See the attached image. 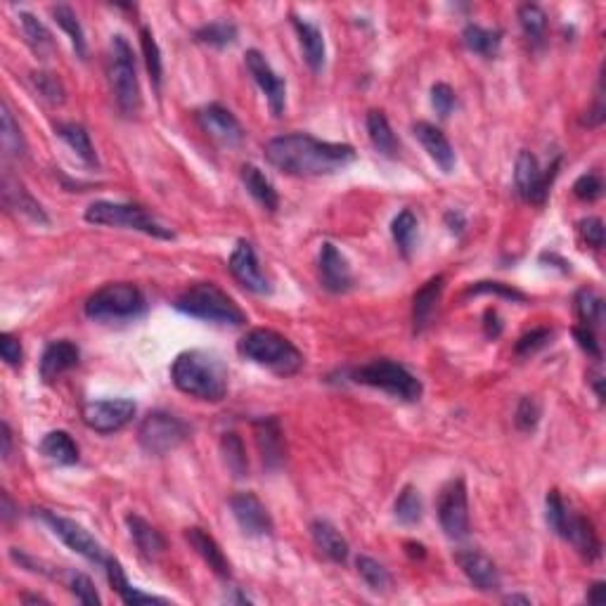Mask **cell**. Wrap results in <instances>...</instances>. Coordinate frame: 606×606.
I'll list each match as a JSON object with an SVG mask.
<instances>
[{"instance_id":"obj_1","label":"cell","mask_w":606,"mask_h":606,"mask_svg":"<svg viewBox=\"0 0 606 606\" xmlns=\"http://www.w3.org/2000/svg\"><path fill=\"white\" fill-rule=\"evenodd\" d=\"M265 159L289 176H330L355 159V149L306 133H289L265 145Z\"/></svg>"},{"instance_id":"obj_2","label":"cell","mask_w":606,"mask_h":606,"mask_svg":"<svg viewBox=\"0 0 606 606\" xmlns=\"http://www.w3.org/2000/svg\"><path fill=\"white\" fill-rule=\"evenodd\" d=\"M171 380L178 391L197 400L218 403L227 393L226 362L207 351H185L173 361Z\"/></svg>"},{"instance_id":"obj_3","label":"cell","mask_w":606,"mask_h":606,"mask_svg":"<svg viewBox=\"0 0 606 606\" xmlns=\"http://www.w3.org/2000/svg\"><path fill=\"white\" fill-rule=\"evenodd\" d=\"M237 351L246 361L256 362L265 370H273L282 377H292L303 368V353L287 337L277 334L275 330H264V327L252 330L239 339Z\"/></svg>"},{"instance_id":"obj_4","label":"cell","mask_w":606,"mask_h":606,"mask_svg":"<svg viewBox=\"0 0 606 606\" xmlns=\"http://www.w3.org/2000/svg\"><path fill=\"white\" fill-rule=\"evenodd\" d=\"M173 306L185 315L216 325H245L246 313L214 282H197L180 292Z\"/></svg>"},{"instance_id":"obj_5","label":"cell","mask_w":606,"mask_h":606,"mask_svg":"<svg viewBox=\"0 0 606 606\" xmlns=\"http://www.w3.org/2000/svg\"><path fill=\"white\" fill-rule=\"evenodd\" d=\"M148 311V301L140 289L130 282L104 284L95 294L88 296L86 315L98 322H126L138 320Z\"/></svg>"},{"instance_id":"obj_6","label":"cell","mask_w":606,"mask_h":606,"mask_svg":"<svg viewBox=\"0 0 606 606\" xmlns=\"http://www.w3.org/2000/svg\"><path fill=\"white\" fill-rule=\"evenodd\" d=\"M110 86L117 100V107L123 117H138L142 107L140 83H138V69H135L133 48L123 36L111 38L110 45Z\"/></svg>"},{"instance_id":"obj_7","label":"cell","mask_w":606,"mask_h":606,"mask_svg":"<svg viewBox=\"0 0 606 606\" xmlns=\"http://www.w3.org/2000/svg\"><path fill=\"white\" fill-rule=\"evenodd\" d=\"M353 381L365 386H372V389H380V391L389 393L393 399L405 400V403H415V400L422 399V381L417 380L410 370L400 365V362H393L389 358H381V361H372L368 365H362L353 372Z\"/></svg>"},{"instance_id":"obj_8","label":"cell","mask_w":606,"mask_h":606,"mask_svg":"<svg viewBox=\"0 0 606 606\" xmlns=\"http://www.w3.org/2000/svg\"><path fill=\"white\" fill-rule=\"evenodd\" d=\"M86 221L92 226L104 227H126L138 230L142 235L159 239H173L171 227L161 226L142 207L135 204H117V202H95L86 208Z\"/></svg>"},{"instance_id":"obj_9","label":"cell","mask_w":606,"mask_h":606,"mask_svg":"<svg viewBox=\"0 0 606 606\" xmlns=\"http://www.w3.org/2000/svg\"><path fill=\"white\" fill-rule=\"evenodd\" d=\"M188 424L183 419H178L176 415L164 410L149 412L142 419L140 429H138V441H140L142 450L149 455H166L176 450L178 446H183L188 438Z\"/></svg>"},{"instance_id":"obj_10","label":"cell","mask_w":606,"mask_h":606,"mask_svg":"<svg viewBox=\"0 0 606 606\" xmlns=\"http://www.w3.org/2000/svg\"><path fill=\"white\" fill-rule=\"evenodd\" d=\"M559 161L552 164L550 171H540L538 159L533 157L528 149L519 152L516 157V166H515V185H516V195L528 204H538L543 207L550 195V185L557 176Z\"/></svg>"},{"instance_id":"obj_11","label":"cell","mask_w":606,"mask_h":606,"mask_svg":"<svg viewBox=\"0 0 606 606\" xmlns=\"http://www.w3.org/2000/svg\"><path fill=\"white\" fill-rule=\"evenodd\" d=\"M438 521L447 538L462 540L469 535V503L465 478H455L438 495Z\"/></svg>"},{"instance_id":"obj_12","label":"cell","mask_w":606,"mask_h":606,"mask_svg":"<svg viewBox=\"0 0 606 606\" xmlns=\"http://www.w3.org/2000/svg\"><path fill=\"white\" fill-rule=\"evenodd\" d=\"M38 516L45 521L50 526V531L55 533L57 538L69 547V550H74L76 554H81L83 559L92 563H107V557H104L102 545H100L98 540L92 538L91 533L86 528L76 524V521L67 519V516L53 515L48 509H38Z\"/></svg>"},{"instance_id":"obj_13","label":"cell","mask_w":606,"mask_h":606,"mask_svg":"<svg viewBox=\"0 0 606 606\" xmlns=\"http://www.w3.org/2000/svg\"><path fill=\"white\" fill-rule=\"evenodd\" d=\"M83 422L88 429L98 434H114L121 431L135 417V403L129 399L114 400H91L83 405Z\"/></svg>"},{"instance_id":"obj_14","label":"cell","mask_w":606,"mask_h":606,"mask_svg":"<svg viewBox=\"0 0 606 606\" xmlns=\"http://www.w3.org/2000/svg\"><path fill=\"white\" fill-rule=\"evenodd\" d=\"M227 268H230L235 280L245 289H249L254 294H270V282L264 275V270H261L256 249L252 246V242H246V239L237 242L233 256L227 261Z\"/></svg>"},{"instance_id":"obj_15","label":"cell","mask_w":606,"mask_h":606,"mask_svg":"<svg viewBox=\"0 0 606 606\" xmlns=\"http://www.w3.org/2000/svg\"><path fill=\"white\" fill-rule=\"evenodd\" d=\"M245 62L252 79L256 81V86L264 91L265 100H268L270 104V111H273L275 117H282L284 104H287V86H284V81L273 72L268 60H265L258 50H246Z\"/></svg>"},{"instance_id":"obj_16","label":"cell","mask_w":606,"mask_h":606,"mask_svg":"<svg viewBox=\"0 0 606 606\" xmlns=\"http://www.w3.org/2000/svg\"><path fill=\"white\" fill-rule=\"evenodd\" d=\"M199 119V126L204 129V133L208 138H214L216 142L227 145V148H235L239 142L245 140V130H242V123L235 119V114L230 110H226L223 104H208L204 110H199L197 114Z\"/></svg>"},{"instance_id":"obj_17","label":"cell","mask_w":606,"mask_h":606,"mask_svg":"<svg viewBox=\"0 0 606 606\" xmlns=\"http://www.w3.org/2000/svg\"><path fill=\"white\" fill-rule=\"evenodd\" d=\"M318 270H320V282L322 287L332 294H346L351 287H353V273H351V265L346 261L337 246L325 242L320 246V256H318Z\"/></svg>"},{"instance_id":"obj_18","label":"cell","mask_w":606,"mask_h":606,"mask_svg":"<svg viewBox=\"0 0 606 606\" xmlns=\"http://www.w3.org/2000/svg\"><path fill=\"white\" fill-rule=\"evenodd\" d=\"M455 562L462 569L469 582L481 592H497L500 590V571H497L495 562L486 557L484 552L478 550H459L455 554Z\"/></svg>"},{"instance_id":"obj_19","label":"cell","mask_w":606,"mask_h":606,"mask_svg":"<svg viewBox=\"0 0 606 606\" xmlns=\"http://www.w3.org/2000/svg\"><path fill=\"white\" fill-rule=\"evenodd\" d=\"M230 509L246 535H270L273 533V519H270L268 509L254 493H237L230 497Z\"/></svg>"},{"instance_id":"obj_20","label":"cell","mask_w":606,"mask_h":606,"mask_svg":"<svg viewBox=\"0 0 606 606\" xmlns=\"http://www.w3.org/2000/svg\"><path fill=\"white\" fill-rule=\"evenodd\" d=\"M254 436H256V446L261 450L264 465L268 469H277L284 462V436L277 417H264L254 422Z\"/></svg>"},{"instance_id":"obj_21","label":"cell","mask_w":606,"mask_h":606,"mask_svg":"<svg viewBox=\"0 0 606 606\" xmlns=\"http://www.w3.org/2000/svg\"><path fill=\"white\" fill-rule=\"evenodd\" d=\"M79 346L72 343L69 339H60V341L48 343V349L41 355V365H38V372H41V380L43 381H55L57 377H62L64 372H69L72 368L79 365Z\"/></svg>"},{"instance_id":"obj_22","label":"cell","mask_w":606,"mask_h":606,"mask_svg":"<svg viewBox=\"0 0 606 606\" xmlns=\"http://www.w3.org/2000/svg\"><path fill=\"white\" fill-rule=\"evenodd\" d=\"M562 538L569 540L571 545L576 547L588 562H597V559L601 557V543L600 538H597V531H594L592 521L585 519L582 515H573V512H569L566 524H563Z\"/></svg>"},{"instance_id":"obj_23","label":"cell","mask_w":606,"mask_h":606,"mask_svg":"<svg viewBox=\"0 0 606 606\" xmlns=\"http://www.w3.org/2000/svg\"><path fill=\"white\" fill-rule=\"evenodd\" d=\"M185 540L195 547L197 554L208 563V569L214 571L216 576L223 578V581H230V578H233V566L227 562L226 552L221 550V545L214 540V535H208L204 528L195 526L185 531Z\"/></svg>"},{"instance_id":"obj_24","label":"cell","mask_w":606,"mask_h":606,"mask_svg":"<svg viewBox=\"0 0 606 606\" xmlns=\"http://www.w3.org/2000/svg\"><path fill=\"white\" fill-rule=\"evenodd\" d=\"M3 202H5L7 208H13L17 214L26 216L29 221L48 226V216H45L43 207L31 197V192L26 190L24 183L10 176V173L3 176Z\"/></svg>"},{"instance_id":"obj_25","label":"cell","mask_w":606,"mask_h":606,"mask_svg":"<svg viewBox=\"0 0 606 606\" xmlns=\"http://www.w3.org/2000/svg\"><path fill=\"white\" fill-rule=\"evenodd\" d=\"M412 130H415L417 140L422 142V148L427 149V154H429L436 164L441 166V171H446V173L453 171L455 149H453V145H450V140L446 138V133H443L441 129H436L434 123H429V121L415 123V129Z\"/></svg>"},{"instance_id":"obj_26","label":"cell","mask_w":606,"mask_h":606,"mask_svg":"<svg viewBox=\"0 0 606 606\" xmlns=\"http://www.w3.org/2000/svg\"><path fill=\"white\" fill-rule=\"evenodd\" d=\"M443 275L431 277L427 284H424L419 292L412 299V325H415V334H422L427 327L431 325V320L436 315V308H438V301L443 294Z\"/></svg>"},{"instance_id":"obj_27","label":"cell","mask_w":606,"mask_h":606,"mask_svg":"<svg viewBox=\"0 0 606 606\" xmlns=\"http://www.w3.org/2000/svg\"><path fill=\"white\" fill-rule=\"evenodd\" d=\"M311 535L315 547H318L327 559H332L334 563H346V559H349V543L343 540L341 533L332 526L330 521L325 519L313 521Z\"/></svg>"},{"instance_id":"obj_28","label":"cell","mask_w":606,"mask_h":606,"mask_svg":"<svg viewBox=\"0 0 606 606\" xmlns=\"http://www.w3.org/2000/svg\"><path fill=\"white\" fill-rule=\"evenodd\" d=\"M126 526H129L130 538H133L135 547L140 550L142 557L157 559L164 554L166 540H164V535H161V533L152 526V524H148V521L138 515H129L126 516Z\"/></svg>"},{"instance_id":"obj_29","label":"cell","mask_w":606,"mask_h":606,"mask_svg":"<svg viewBox=\"0 0 606 606\" xmlns=\"http://www.w3.org/2000/svg\"><path fill=\"white\" fill-rule=\"evenodd\" d=\"M107 578H110V585L114 588V592L121 597L123 604H130V606H140V604H168L166 600H161V597H154V594H148L142 592V590L133 588L129 582V578H126V573H123L121 563L117 562V559H107Z\"/></svg>"},{"instance_id":"obj_30","label":"cell","mask_w":606,"mask_h":606,"mask_svg":"<svg viewBox=\"0 0 606 606\" xmlns=\"http://www.w3.org/2000/svg\"><path fill=\"white\" fill-rule=\"evenodd\" d=\"M292 22H294L296 34H299L301 48H303V55H306L308 67H311L313 72H322V67H325V53H327L322 31L301 17H294Z\"/></svg>"},{"instance_id":"obj_31","label":"cell","mask_w":606,"mask_h":606,"mask_svg":"<svg viewBox=\"0 0 606 606\" xmlns=\"http://www.w3.org/2000/svg\"><path fill=\"white\" fill-rule=\"evenodd\" d=\"M0 148L7 159H24L26 157V140L22 135L19 123L14 121L10 104L3 102L0 107Z\"/></svg>"},{"instance_id":"obj_32","label":"cell","mask_w":606,"mask_h":606,"mask_svg":"<svg viewBox=\"0 0 606 606\" xmlns=\"http://www.w3.org/2000/svg\"><path fill=\"white\" fill-rule=\"evenodd\" d=\"M242 183H245L249 195H252L254 199H256V202L265 208V211L275 214L277 208H280V197H277V190L273 188V183H270L268 178L258 171L256 166H252V164L242 166Z\"/></svg>"},{"instance_id":"obj_33","label":"cell","mask_w":606,"mask_h":606,"mask_svg":"<svg viewBox=\"0 0 606 606\" xmlns=\"http://www.w3.org/2000/svg\"><path fill=\"white\" fill-rule=\"evenodd\" d=\"M368 135L377 152L389 157V159H396V157H399V140H396V135H393L389 119L384 117V111H377V110L370 111Z\"/></svg>"},{"instance_id":"obj_34","label":"cell","mask_w":606,"mask_h":606,"mask_svg":"<svg viewBox=\"0 0 606 606\" xmlns=\"http://www.w3.org/2000/svg\"><path fill=\"white\" fill-rule=\"evenodd\" d=\"M41 453L57 465H76L79 462V446L67 431H50L41 441Z\"/></svg>"},{"instance_id":"obj_35","label":"cell","mask_w":606,"mask_h":606,"mask_svg":"<svg viewBox=\"0 0 606 606\" xmlns=\"http://www.w3.org/2000/svg\"><path fill=\"white\" fill-rule=\"evenodd\" d=\"M57 135H60L62 140L67 142L69 148L74 149L88 166H98V154H95V148H92L91 133H88L81 123H60V126H57Z\"/></svg>"},{"instance_id":"obj_36","label":"cell","mask_w":606,"mask_h":606,"mask_svg":"<svg viewBox=\"0 0 606 606\" xmlns=\"http://www.w3.org/2000/svg\"><path fill=\"white\" fill-rule=\"evenodd\" d=\"M462 41L472 53L484 57H493L497 55V50H500V43H503V34L500 31H490L484 29V26L478 24H467L465 31H462Z\"/></svg>"},{"instance_id":"obj_37","label":"cell","mask_w":606,"mask_h":606,"mask_svg":"<svg viewBox=\"0 0 606 606\" xmlns=\"http://www.w3.org/2000/svg\"><path fill=\"white\" fill-rule=\"evenodd\" d=\"M19 22H22V29H24V36L29 41V45L36 50L41 57H48L53 50H55V41H53V34L45 29V24L38 17H34L31 13H19Z\"/></svg>"},{"instance_id":"obj_38","label":"cell","mask_w":606,"mask_h":606,"mask_svg":"<svg viewBox=\"0 0 606 606\" xmlns=\"http://www.w3.org/2000/svg\"><path fill=\"white\" fill-rule=\"evenodd\" d=\"M519 22L524 34H526V38L531 41V45H535V48L543 45V41H545L547 36V14L543 13V7L531 5V3L521 5Z\"/></svg>"},{"instance_id":"obj_39","label":"cell","mask_w":606,"mask_h":606,"mask_svg":"<svg viewBox=\"0 0 606 606\" xmlns=\"http://www.w3.org/2000/svg\"><path fill=\"white\" fill-rule=\"evenodd\" d=\"M53 17H55L57 24L64 29V34L69 36L72 45H74L76 55L86 57L88 48H86V36H83V29H81V22L76 17V13L69 5H57L53 7Z\"/></svg>"},{"instance_id":"obj_40","label":"cell","mask_w":606,"mask_h":606,"mask_svg":"<svg viewBox=\"0 0 606 606\" xmlns=\"http://www.w3.org/2000/svg\"><path fill=\"white\" fill-rule=\"evenodd\" d=\"M576 313L582 327L594 330L601 325V318H604V301L600 294H594L592 289H581L576 296Z\"/></svg>"},{"instance_id":"obj_41","label":"cell","mask_w":606,"mask_h":606,"mask_svg":"<svg viewBox=\"0 0 606 606\" xmlns=\"http://www.w3.org/2000/svg\"><path fill=\"white\" fill-rule=\"evenodd\" d=\"M195 38L199 43L211 45V48H226V45H233L237 41V26L233 22H211V24L197 29Z\"/></svg>"},{"instance_id":"obj_42","label":"cell","mask_w":606,"mask_h":606,"mask_svg":"<svg viewBox=\"0 0 606 606\" xmlns=\"http://www.w3.org/2000/svg\"><path fill=\"white\" fill-rule=\"evenodd\" d=\"M391 235H393V242L399 245L400 254L403 256H410L412 246H415V237H417V218L412 211H400L396 218H393L391 223Z\"/></svg>"},{"instance_id":"obj_43","label":"cell","mask_w":606,"mask_h":606,"mask_svg":"<svg viewBox=\"0 0 606 606\" xmlns=\"http://www.w3.org/2000/svg\"><path fill=\"white\" fill-rule=\"evenodd\" d=\"M221 447H223V455H226L227 469H230V472H233L237 478L246 476V472H249V462H246V450H245V443H242V438H239L235 431H230V434H223Z\"/></svg>"},{"instance_id":"obj_44","label":"cell","mask_w":606,"mask_h":606,"mask_svg":"<svg viewBox=\"0 0 606 606\" xmlns=\"http://www.w3.org/2000/svg\"><path fill=\"white\" fill-rule=\"evenodd\" d=\"M355 566H358V573H361L362 581L368 582L370 590H374V592H386V590L391 588V573L377 559L358 557L355 559Z\"/></svg>"},{"instance_id":"obj_45","label":"cell","mask_w":606,"mask_h":606,"mask_svg":"<svg viewBox=\"0 0 606 606\" xmlns=\"http://www.w3.org/2000/svg\"><path fill=\"white\" fill-rule=\"evenodd\" d=\"M396 519L405 526H412L417 521L422 519V497H419V490L412 488V486H405L403 493L396 500Z\"/></svg>"},{"instance_id":"obj_46","label":"cell","mask_w":606,"mask_h":606,"mask_svg":"<svg viewBox=\"0 0 606 606\" xmlns=\"http://www.w3.org/2000/svg\"><path fill=\"white\" fill-rule=\"evenodd\" d=\"M140 45H142V55H145V64H148L149 79H152L154 88L159 91V88H161V74H164V64H161L159 45H157V41H154L152 31L140 29Z\"/></svg>"},{"instance_id":"obj_47","label":"cell","mask_w":606,"mask_h":606,"mask_svg":"<svg viewBox=\"0 0 606 606\" xmlns=\"http://www.w3.org/2000/svg\"><path fill=\"white\" fill-rule=\"evenodd\" d=\"M67 585H69V590H72V594H74L81 604H86V606H98L100 604L98 590H95V585H92V581L86 576V573L72 571V573L67 576Z\"/></svg>"},{"instance_id":"obj_48","label":"cell","mask_w":606,"mask_h":606,"mask_svg":"<svg viewBox=\"0 0 606 606\" xmlns=\"http://www.w3.org/2000/svg\"><path fill=\"white\" fill-rule=\"evenodd\" d=\"M31 81H34V88L41 92V98H45L53 104L64 102V86H62L57 76L45 74V72H36V74H31Z\"/></svg>"},{"instance_id":"obj_49","label":"cell","mask_w":606,"mask_h":606,"mask_svg":"<svg viewBox=\"0 0 606 606\" xmlns=\"http://www.w3.org/2000/svg\"><path fill=\"white\" fill-rule=\"evenodd\" d=\"M540 422V405L538 400L526 396V399H521L519 405H516V415H515V424L519 431H526L531 434Z\"/></svg>"},{"instance_id":"obj_50","label":"cell","mask_w":606,"mask_h":606,"mask_svg":"<svg viewBox=\"0 0 606 606\" xmlns=\"http://www.w3.org/2000/svg\"><path fill=\"white\" fill-rule=\"evenodd\" d=\"M545 516H547V526L557 533V535H562L566 516H569V509H566V505H563L562 495H559L557 490H550V493H547Z\"/></svg>"},{"instance_id":"obj_51","label":"cell","mask_w":606,"mask_h":606,"mask_svg":"<svg viewBox=\"0 0 606 606\" xmlns=\"http://www.w3.org/2000/svg\"><path fill=\"white\" fill-rule=\"evenodd\" d=\"M552 337H554L552 330H545V327H540V330H531L528 334H524V337L516 341V346H515L516 355H533L535 351L545 349Z\"/></svg>"},{"instance_id":"obj_52","label":"cell","mask_w":606,"mask_h":606,"mask_svg":"<svg viewBox=\"0 0 606 606\" xmlns=\"http://www.w3.org/2000/svg\"><path fill=\"white\" fill-rule=\"evenodd\" d=\"M601 190H604V185H601V178L597 173H582L578 178L576 183H573V195L582 202H594V199H600Z\"/></svg>"},{"instance_id":"obj_53","label":"cell","mask_w":606,"mask_h":606,"mask_svg":"<svg viewBox=\"0 0 606 606\" xmlns=\"http://www.w3.org/2000/svg\"><path fill=\"white\" fill-rule=\"evenodd\" d=\"M431 104H434L436 114L446 119L455 107V91L447 83H436L431 88Z\"/></svg>"},{"instance_id":"obj_54","label":"cell","mask_w":606,"mask_h":606,"mask_svg":"<svg viewBox=\"0 0 606 606\" xmlns=\"http://www.w3.org/2000/svg\"><path fill=\"white\" fill-rule=\"evenodd\" d=\"M578 233H581L582 239H585L590 246H594V249H601V246H604V223H601V218H594V216L582 218V221L578 223Z\"/></svg>"},{"instance_id":"obj_55","label":"cell","mask_w":606,"mask_h":606,"mask_svg":"<svg viewBox=\"0 0 606 606\" xmlns=\"http://www.w3.org/2000/svg\"><path fill=\"white\" fill-rule=\"evenodd\" d=\"M469 294H497L503 296V299H512V301H526V296L516 292V289L507 287V284H500V282H478L469 289Z\"/></svg>"},{"instance_id":"obj_56","label":"cell","mask_w":606,"mask_h":606,"mask_svg":"<svg viewBox=\"0 0 606 606\" xmlns=\"http://www.w3.org/2000/svg\"><path fill=\"white\" fill-rule=\"evenodd\" d=\"M0 355L10 368H19L22 365V343L17 337H13L10 332L0 334Z\"/></svg>"},{"instance_id":"obj_57","label":"cell","mask_w":606,"mask_h":606,"mask_svg":"<svg viewBox=\"0 0 606 606\" xmlns=\"http://www.w3.org/2000/svg\"><path fill=\"white\" fill-rule=\"evenodd\" d=\"M573 337H576L578 346H581L582 351H588V355H592V358L600 361L601 349H600V341H597L592 330H588V327H576V330H573Z\"/></svg>"},{"instance_id":"obj_58","label":"cell","mask_w":606,"mask_h":606,"mask_svg":"<svg viewBox=\"0 0 606 606\" xmlns=\"http://www.w3.org/2000/svg\"><path fill=\"white\" fill-rule=\"evenodd\" d=\"M484 330L488 339H497L503 334V322H500V315H497L495 308H488L484 315Z\"/></svg>"},{"instance_id":"obj_59","label":"cell","mask_w":606,"mask_h":606,"mask_svg":"<svg viewBox=\"0 0 606 606\" xmlns=\"http://www.w3.org/2000/svg\"><path fill=\"white\" fill-rule=\"evenodd\" d=\"M0 441H3L0 455H3V459H10V455H13V431H10V427L5 422L0 427Z\"/></svg>"},{"instance_id":"obj_60","label":"cell","mask_w":606,"mask_h":606,"mask_svg":"<svg viewBox=\"0 0 606 606\" xmlns=\"http://www.w3.org/2000/svg\"><path fill=\"white\" fill-rule=\"evenodd\" d=\"M446 223L447 227H450V233L459 235L462 230H465V216L459 214V211H455V208H450L446 214Z\"/></svg>"},{"instance_id":"obj_61","label":"cell","mask_w":606,"mask_h":606,"mask_svg":"<svg viewBox=\"0 0 606 606\" xmlns=\"http://www.w3.org/2000/svg\"><path fill=\"white\" fill-rule=\"evenodd\" d=\"M0 512H3V521H5V524H10V521H13V516H14V512H17V509H14V505H13V500H10V495H7L5 490L0 493Z\"/></svg>"},{"instance_id":"obj_62","label":"cell","mask_w":606,"mask_h":606,"mask_svg":"<svg viewBox=\"0 0 606 606\" xmlns=\"http://www.w3.org/2000/svg\"><path fill=\"white\" fill-rule=\"evenodd\" d=\"M604 600H606V585L601 581L594 582L588 592V601L590 604H604Z\"/></svg>"},{"instance_id":"obj_63","label":"cell","mask_w":606,"mask_h":606,"mask_svg":"<svg viewBox=\"0 0 606 606\" xmlns=\"http://www.w3.org/2000/svg\"><path fill=\"white\" fill-rule=\"evenodd\" d=\"M505 601H507V604H531V600H528V597H521V594H509V597H505Z\"/></svg>"},{"instance_id":"obj_64","label":"cell","mask_w":606,"mask_h":606,"mask_svg":"<svg viewBox=\"0 0 606 606\" xmlns=\"http://www.w3.org/2000/svg\"><path fill=\"white\" fill-rule=\"evenodd\" d=\"M601 381H604V380H601L600 374H597V377H594V391H597V399L604 400V391H601Z\"/></svg>"}]
</instances>
